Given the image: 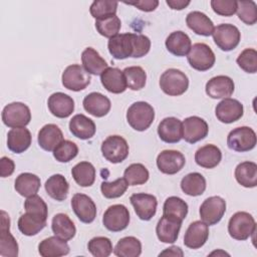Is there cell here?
I'll use <instances>...</instances> for the list:
<instances>
[{
    "label": "cell",
    "instance_id": "obj_27",
    "mask_svg": "<svg viewBox=\"0 0 257 257\" xmlns=\"http://www.w3.org/2000/svg\"><path fill=\"white\" fill-rule=\"evenodd\" d=\"M32 137L28 128L14 127L7 134V148L15 154H21L27 151L31 145Z\"/></svg>",
    "mask_w": 257,
    "mask_h": 257
},
{
    "label": "cell",
    "instance_id": "obj_32",
    "mask_svg": "<svg viewBox=\"0 0 257 257\" xmlns=\"http://www.w3.org/2000/svg\"><path fill=\"white\" fill-rule=\"evenodd\" d=\"M188 27L198 35L210 36L214 31L213 21L201 11H192L186 17Z\"/></svg>",
    "mask_w": 257,
    "mask_h": 257
},
{
    "label": "cell",
    "instance_id": "obj_29",
    "mask_svg": "<svg viewBox=\"0 0 257 257\" xmlns=\"http://www.w3.org/2000/svg\"><path fill=\"white\" fill-rule=\"evenodd\" d=\"M166 47L170 53L175 56H186L188 55L192 42L189 35L181 30L174 31L166 38Z\"/></svg>",
    "mask_w": 257,
    "mask_h": 257
},
{
    "label": "cell",
    "instance_id": "obj_3",
    "mask_svg": "<svg viewBox=\"0 0 257 257\" xmlns=\"http://www.w3.org/2000/svg\"><path fill=\"white\" fill-rule=\"evenodd\" d=\"M255 232V219L248 212H236L228 222V233L235 240H247L251 237V235H254Z\"/></svg>",
    "mask_w": 257,
    "mask_h": 257
},
{
    "label": "cell",
    "instance_id": "obj_54",
    "mask_svg": "<svg viewBox=\"0 0 257 257\" xmlns=\"http://www.w3.org/2000/svg\"><path fill=\"white\" fill-rule=\"evenodd\" d=\"M125 4L133 5L137 7L141 11L145 12H152L156 10V8L159 5L158 0H141V1H135V2H124Z\"/></svg>",
    "mask_w": 257,
    "mask_h": 257
},
{
    "label": "cell",
    "instance_id": "obj_50",
    "mask_svg": "<svg viewBox=\"0 0 257 257\" xmlns=\"http://www.w3.org/2000/svg\"><path fill=\"white\" fill-rule=\"evenodd\" d=\"M78 154V147L75 143L63 140L53 151V157L59 163H68Z\"/></svg>",
    "mask_w": 257,
    "mask_h": 257
},
{
    "label": "cell",
    "instance_id": "obj_31",
    "mask_svg": "<svg viewBox=\"0 0 257 257\" xmlns=\"http://www.w3.org/2000/svg\"><path fill=\"white\" fill-rule=\"evenodd\" d=\"M38 252L42 257H60L69 253V246L65 240L51 236L39 243Z\"/></svg>",
    "mask_w": 257,
    "mask_h": 257
},
{
    "label": "cell",
    "instance_id": "obj_7",
    "mask_svg": "<svg viewBox=\"0 0 257 257\" xmlns=\"http://www.w3.org/2000/svg\"><path fill=\"white\" fill-rule=\"evenodd\" d=\"M187 59L192 68L198 71H206L214 66L216 56L209 45L198 42L191 47Z\"/></svg>",
    "mask_w": 257,
    "mask_h": 257
},
{
    "label": "cell",
    "instance_id": "obj_17",
    "mask_svg": "<svg viewBox=\"0 0 257 257\" xmlns=\"http://www.w3.org/2000/svg\"><path fill=\"white\" fill-rule=\"evenodd\" d=\"M0 256L17 257L18 243L10 233V218L5 211H1V229H0Z\"/></svg>",
    "mask_w": 257,
    "mask_h": 257
},
{
    "label": "cell",
    "instance_id": "obj_5",
    "mask_svg": "<svg viewBox=\"0 0 257 257\" xmlns=\"http://www.w3.org/2000/svg\"><path fill=\"white\" fill-rule=\"evenodd\" d=\"M257 143L256 133L249 126H238L233 128L227 137V146L230 150L244 153L253 150Z\"/></svg>",
    "mask_w": 257,
    "mask_h": 257
},
{
    "label": "cell",
    "instance_id": "obj_35",
    "mask_svg": "<svg viewBox=\"0 0 257 257\" xmlns=\"http://www.w3.org/2000/svg\"><path fill=\"white\" fill-rule=\"evenodd\" d=\"M234 176L238 184L245 188L257 186V165L254 162H242L235 168Z\"/></svg>",
    "mask_w": 257,
    "mask_h": 257
},
{
    "label": "cell",
    "instance_id": "obj_46",
    "mask_svg": "<svg viewBox=\"0 0 257 257\" xmlns=\"http://www.w3.org/2000/svg\"><path fill=\"white\" fill-rule=\"evenodd\" d=\"M118 3L116 1L98 0L93 1L89 7V12L95 20L115 15Z\"/></svg>",
    "mask_w": 257,
    "mask_h": 257
},
{
    "label": "cell",
    "instance_id": "obj_43",
    "mask_svg": "<svg viewBox=\"0 0 257 257\" xmlns=\"http://www.w3.org/2000/svg\"><path fill=\"white\" fill-rule=\"evenodd\" d=\"M123 178L125 179L128 186L144 185L150 178L148 169L140 163L130 165L123 172Z\"/></svg>",
    "mask_w": 257,
    "mask_h": 257
},
{
    "label": "cell",
    "instance_id": "obj_34",
    "mask_svg": "<svg viewBox=\"0 0 257 257\" xmlns=\"http://www.w3.org/2000/svg\"><path fill=\"white\" fill-rule=\"evenodd\" d=\"M83 68L93 75H100L108 66L106 61L92 47H86L81 53Z\"/></svg>",
    "mask_w": 257,
    "mask_h": 257
},
{
    "label": "cell",
    "instance_id": "obj_23",
    "mask_svg": "<svg viewBox=\"0 0 257 257\" xmlns=\"http://www.w3.org/2000/svg\"><path fill=\"white\" fill-rule=\"evenodd\" d=\"M158 135L167 144L179 143L183 139L182 121L175 116L165 117L158 125Z\"/></svg>",
    "mask_w": 257,
    "mask_h": 257
},
{
    "label": "cell",
    "instance_id": "obj_24",
    "mask_svg": "<svg viewBox=\"0 0 257 257\" xmlns=\"http://www.w3.org/2000/svg\"><path fill=\"white\" fill-rule=\"evenodd\" d=\"M83 108L95 117H102L106 115L111 107L109 98L100 92L88 93L82 101Z\"/></svg>",
    "mask_w": 257,
    "mask_h": 257
},
{
    "label": "cell",
    "instance_id": "obj_25",
    "mask_svg": "<svg viewBox=\"0 0 257 257\" xmlns=\"http://www.w3.org/2000/svg\"><path fill=\"white\" fill-rule=\"evenodd\" d=\"M100 81L107 91L114 94L122 93L127 87L123 71L117 67H107L100 74Z\"/></svg>",
    "mask_w": 257,
    "mask_h": 257
},
{
    "label": "cell",
    "instance_id": "obj_2",
    "mask_svg": "<svg viewBox=\"0 0 257 257\" xmlns=\"http://www.w3.org/2000/svg\"><path fill=\"white\" fill-rule=\"evenodd\" d=\"M155 119L154 107L146 101H137L131 104L126 111L128 124L138 132L148 130Z\"/></svg>",
    "mask_w": 257,
    "mask_h": 257
},
{
    "label": "cell",
    "instance_id": "obj_6",
    "mask_svg": "<svg viewBox=\"0 0 257 257\" xmlns=\"http://www.w3.org/2000/svg\"><path fill=\"white\" fill-rule=\"evenodd\" d=\"M2 121L8 127H24L31 120L30 108L23 102L14 101L4 106Z\"/></svg>",
    "mask_w": 257,
    "mask_h": 257
},
{
    "label": "cell",
    "instance_id": "obj_30",
    "mask_svg": "<svg viewBox=\"0 0 257 257\" xmlns=\"http://www.w3.org/2000/svg\"><path fill=\"white\" fill-rule=\"evenodd\" d=\"M222 160L221 150L212 144L205 145L195 153V162L198 166L205 169H213L217 167Z\"/></svg>",
    "mask_w": 257,
    "mask_h": 257
},
{
    "label": "cell",
    "instance_id": "obj_57",
    "mask_svg": "<svg viewBox=\"0 0 257 257\" xmlns=\"http://www.w3.org/2000/svg\"><path fill=\"white\" fill-rule=\"evenodd\" d=\"M159 256H184V252L180 247L177 246H171L164 251H162Z\"/></svg>",
    "mask_w": 257,
    "mask_h": 257
},
{
    "label": "cell",
    "instance_id": "obj_11",
    "mask_svg": "<svg viewBox=\"0 0 257 257\" xmlns=\"http://www.w3.org/2000/svg\"><path fill=\"white\" fill-rule=\"evenodd\" d=\"M128 209L122 204L109 206L102 217L103 226L111 232H119L124 230L130 224Z\"/></svg>",
    "mask_w": 257,
    "mask_h": 257
},
{
    "label": "cell",
    "instance_id": "obj_47",
    "mask_svg": "<svg viewBox=\"0 0 257 257\" xmlns=\"http://www.w3.org/2000/svg\"><path fill=\"white\" fill-rule=\"evenodd\" d=\"M128 184L124 178H118L113 182L103 181L100 184V191L104 198L115 199L121 197L127 190Z\"/></svg>",
    "mask_w": 257,
    "mask_h": 257
},
{
    "label": "cell",
    "instance_id": "obj_38",
    "mask_svg": "<svg viewBox=\"0 0 257 257\" xmlns=\"http://www.w3.org/2000/svg\"><path fill=\"white\" fill-rule=\"evenodd\" d=\"M46 218L31 213H25L18 219L17 225L19 231L25 236H34L46 226Z\"/></svg>",
    "mask_w": 257,
    "mask_h": 257
},
{
    "label": "cell",
    "instance_id": "obj_14",
    "mask_svg": "<svg viewBox=\"0 0 257 257\" xmlns=\"http://www.w3.org/2000/svg\"><path fill=\"white\" fill-rule=\"evenodd\" d=\"M137 216L143 221H150L157 212L158 200L154 195L146 193L133 194L130 197Z\"/></svg>",
    "mask_w": 257,
    "mask_h": 257
},
{
    "label": "cell",
    "instance_id": "obj_41",
    "mask_svg": "<svg viewBox=\"0 0 257 257\" xmlns=\"http://www.w3.org/2000/svg\"><path fill=\"white\" fill-rule=\"evenodd\" d=\"M113 253L117 257H139L142 254V243L134 236H126L118 240Z\"/></svg>",
    "mask_w": 257,
    "mask_h": 257
},
{
    "label": "cell",
    "instance_id": "obj_22",
    "mask_svg": "<svg viewBox=\"0 0 257 257\" xmlns=\"http://www.w3.org/2000/svg\"><path fill=\"white\" fill-rule=\"evenodd\" d=\"M209 238V226L203 221L192 222L184 236V244L190 249H199Z\"/></svg>",
    "mask_w": 257,
    "mask_h": 257
},
{
    "label": "cell",
    "instance_id": "obj_42",
    "mask_svg": "<svg viewBox=\"0 0 257 257\" xmlns=\"http://www.w3.org/2000/svg\"><path fill=\"white\" fill-rule=\"evenodd\" d=\"M188 204L180 197L171 196L166 199L163 206V215L183 221L188 214Z\"/></svg>",
    "mask_w": 257,
    "mask_h": 257
},
{
    "label": "cell",
    "instance_id": "obj_55",
    "mask_svg": "<svg viewBox=\"0 0 257 257\" xmlns=\"http://www.w3.org/2000/svg\"><path fill=\"white\" fill-rule=\"evenodd\" d=\"M15 164L8 157H2L0 159V176L2 178H6L11 176L14 173Z\"/></svg>",
    "mask_w": 257,
    "mask_h": 257
},
{
    "label": "cell",
    "instance_id": "obj_4",
    "mask_svg": "<svg viewBox=\"0 0 257 257\" xmlns=\"http://www.w3.org/2000/svg\"><path fill=\"white\" fill-rule=\"evenodd\" d=\"M160 87L170 96H179L185 93L189 87L188 76L180 69L169 68L160 77Z\"/></svg>",
    "mask_w": 257,
    "mask_h": 257
},
{
    "label": "cell",
    "instance_id": "obj_39",
    "mask_svg": "<svg viewBox=\"0 0 257 257\" xmlns=\"http://www.w3.org/2000/svg\"><path fill=\"white\" fill-rule=\"evenodd\" d=\"M180 186L182 191L186 195L197 197V196H201L205 192L207 184H206V179L202 174L194 172L186 175L182 179Z\"/></svg>",
    "mask_w": 257,
    "mask_h": 257
},
{
    "label": "cell",
    "instance_id": "obj_26",
    "mask_svg": "<svg viewBox=\"0 0 257 257\" xmlns=\"http://www.w3.org/2000/svg\"><path fill=\"white\" fill-rule=\"evenodd\" d=\"M63 141V134L59 126L54 123L43 125L38 132L37 142L39 147L47 152H53L54 149Z\"/></svg>",
    "mask_w": 257,
    "mask_h": 257
},
{
    "label": "cell",
    "instance_id": "obj_44",
    "mask_svg": "<svg viewBox=\"0 0 257 257\" xmlns=\"http://www.w3.org/2000/svg\"><path fill=\"white\" fill-rule=\"evenodd\" d=\"M126 85L132 90H141L147 82V73L141 66H128L123 70Z\"/></svg>",
    "mask_w": 257,
    "mask_h": 257
},
{
    "label": "cell",
    "instance_id": "obj_1",
    "mask_svg": "<svg viewBox=\"0 0 257 257\" xmlns=\"http://www.w3.org/2000/svg\"><path fill=\"white\" fill-rule=\"evenodd\" d=\"M107 48L110 55L115 59L140 58L149 53L151 40L143 34L122 33L109 38Z\"/></svg>",
    "mask_w": 257,
    "mask_h": 257
},
{
    "label": "cell",
    "instance_id": "obj_16",
    "mask_svg": "<svg viewBox=\"0 0 257 257\" xmlns=\"http://www.w3.org/2000/svg\"><path fill=\"white\" fill-rule=\"evenodd\" d=\"M71 207L80 222L89 224L94 221L96 206L89 196L81 193L74 194L71 199Z\"/></svg>",
    "mask_w": 257,
    "mask_h": 257
},
{
    "label": "cell",
    "instance_id": "obj_52",
    "mask_svg": "<svg viewBox=\"0 0 257 257\" xmlns=\"http://www.w3.org/2000/svg\"><path fill=\"white\" fill-rule=\"evenodd\" d=\"M24 209L27 213L38 215L47 219V216H48L47 205L43 201V199L36 194L30 197H27V199L24 202Z\"/></svg>",
    "mask_w": 257,
    "mask_h": 257
},
{
    "label": "cell",
    "instance_id": "obj_10",
    "mask_svg": "<svg viewBox=\"0 0 257 257\" xmlns=\"http://www.w3.org/2000/svg\"><path fill=\"white\" fill-rule=\"evenodd\" d=\"M90 74L79 64L68 65L62 72V85L72 91H80L90 83Z\"/></svg>",
    "mask_w": 257,
    "mask_h": 257
},
{
    "label": "cell",
    "instance_id": "obj_49",
    "mask_svg": "<svg viewBox=\"0 0 257 257\" xmlns=\"http://www.w3.org/2000/svg\"><path fill=\"white\" fill-rule=\"evenodd\" d=\"M238 18L247 25H254L257 22V5L252 0L237 1Z\"/></svg>",
    "mask_w": 257,
    "mask_h": 257
},
{
    "label": "cell",
    "instance_id": "obj_8",
    "mask_svg": "<svg viewBox=\"0 0 257 257\" xmlns=\"http://www.w3.org/2000/svg\"><path fill=\"white\" fill-rule=\"evenodd\" d=\"M100 150L103 158L112 164H118L124 161L130 152L125 139L117 135L107 137L102 142Z\"/></svg>",
    "mask_w": 257,
    "mask_h": 257
},
{
    "label": "cell",
    "instance_id": "obj_48",
    "mask_svg": "<svg viewBox=\"0 0 257 257\" xmlns=\"http://www.w3.org/2000/svg\"><path fill=\"white\" fill-rule=\"evenodd\" d=\"M87 249L94 257H107L112 252V243L109 238L97 236L88 241Z\"/></svg>",
    "mask_w": 257,
    "mask_h": 257
},
{
    "label": "cell",
    "instance_id": "obj_53",
    "mask_svg": "<svg viewBox=\"0 0 257 257\" xmlns=\"http://www.w3.org/2000/svg\"><path fill=\"white\" fill-rule=\"evenodd\" d=\"M210 4L213 11L221 16H232L237 10V1L233 0H212Z\"/></svg>",
    "mask_w": 257,
    "mask_h": 257
},
{
    "label": "cell",
    "instance_id": "obj_37",
    "mask_svg": "<svg viewBox=\"0 0 257 257\" xmlns=\"http://www.w3.org/2000/svg\"><path fill=\"white\" fill-rule=\"evenodd\" d=\"M40 185L41 181L37 175L32 173H22L16 178L14 188L20 196L27 198L37 194Z\"/></svg>",
    "mask_w": 257,
    "mask_h": 257
},
{
    "label": "cell",
    "instance_id": "obj_21",
    "mask_svg": "<svg viewBox=\"0 0 257 257\" xmlns=\"http://www.w3.org/2000/svg\"><path fill=\"white\" fill-rule=\"evenodd\" d=\"M47 106L54 116L66 118L71 115L74 110V100L68 94L58 91L48 97Z\"/></svg>",
    "mask_w": 257,
    "mask_h": 257
},
{
    "label": "cell",
    "instance_id": "obj_51",
    "mask_svg": "<svg viewBox=\"0 0 257 257\" xmlns=\"http://www.w3.org/2000/svg\"><path fill=\"white\" fill-rule=\"evenodd\" d=\"M239 67L247 73H256L257 71V51L254 48L244 49L236 59Z\"/></svg>",
    "mask_w": 257,
    "mask_h": 257
},
{
    "label": "cell",
    "instance_id": "obj_33",
    "mask_svg": "<svg viewBox=\"0 0 257 257\" xmlns=\"http://www.w3.org/2000/svg\"><path fill=\"white\" fill-rule=\"evenodd\" d=\"M44 188L50 198L55 201L61 202L67 198L69 184L63 175L54 174L46 180Z\"/></svg>",
    "mask_w": 257,
    "mask_h": 257
},
{
    "label": "cell",
    "instance_id": "obj_18",
    "mask_svg": "<svg viewBox=\"0 0 257 257\" xmlns=\"http://www.w3.org/2000/svg\"><path fill=\"white\" fill-rule=\"evenodd\" d=\"M244 113L243 104L235 98L222 99L215 108V114L219 121L223 123H232L239 120Z\"/></svg>",
    "mask_w": 257,
    "mask_h": 257
},
{
    "label": "cell",
    "instance_id": "obj_56",
    "mask_svg": "<svg viewBox=\"0 0 257 257\" xmlns=\"http://www.w3.org/2000/svg\"><path fill=\"white\" fill-rule=\"evenodd\" d=\"M167 5L173 9V10H183L188 5H190L191 1H185V0H167Z\"/></svg>",
    "mask_w": 257,
    "mask_h": 257
},
{
    "label": "cell",
    "instance_id": "obj_45",
    "mask_svg": "<svg viewBox=\"0 0 257 257\" xmlns=\"http://www.w3.org/2000/svg\"><path fill=\"white\" fill-rule=\"evenodd\" d=\"M121 27L120 19L116 15L95 20L96 31L106 38H111L118 34Z\"/></svg>",
    "mask_w": 257,
    "mask_h": 257
},
{
    "label": "cell",
    "instance_id": "obj_40",
    "mask_svg": "<svg viewBox=\"0 0 257 257\" xmlns=\"http://www.w3.org/2000/svg\"><path fill=\"white\" fill-rule=\"evenodd\" d=\"M71 175L75 183L80 187H90L95 181V169L89 162L77 163L71 169Z\"/></svg>",
    "mask_w": 257,
    "mask_h": 257
},
{
    "label": "cell",
    "instance_id": "obj_19",
    "mask_svg": "<svg viewBox=\"0 0 257 257\" xmlns=\"http://www.w3.org/2000/svg\"><path fill=\"white\" fill-rule=\"evenodd\" d=\"M235 84L231 77L227 75H217L206 83L205 90L208 96L214 99L228 98L234 92Z\"/></svg>",
    "mask_w": 257,
    "mask_h": 257
},
{
    "label": "cell",
    "instance_id": "obj_12",
    "mask_svg": "<svg viewBox=\"0 0 257 257\" xmlns=\"http://www.w3.org/2000/svg\"><path fill=\"white\" fill-rule=\"evenodd\" d=\"M226 212V201L220 196L207 198L200 206V217L208 226L216 225L221 221Z\"/></svg>",
    "mask_w": 257,
    "mask_h": 257
},
{
    "label": "cell",
    "instance_id": "obj_13",
    "mask_svg": "<svg viewBox=\"0 0 257 257\" xmlns=\"http://www.w3.org/2000/svg\"><path fill=\"white\" fill-rule=\"evenodd\" d=\"M183 139L189 144H195L205 139L209 133V125L207 121L197 115H192L184 119Z\"/></svg>",
    "mask_w": 257,
    "mask_h": 257
},
{
    "label": "cell",
    "instance_id": "obj_20",
    "mask_svg": "<svg viewBox=\"0 0 257 257\" xmlns=\"http://www.w3.org/2000/svg\"><path fill=\"white\" fill-rule=\"evenodd\" d=\"M181 220L163 215L156 226V233L158 239L163 243H174L179 237L182 227Z\"/></svg>",
    "mask_w": 257,
    "mask_h": 257
},
{
    "label": "cell",
    "instance_id": "obj_9",
    "mask_svg": "<svg viewBox=\"0 0 257 257\" xmlns=\"http://www.w3.org/2000/svg\"><path fill=\"white\" fill-rule=\"evenodd\" d=\"M214 42L223 51H231L236 48L241 40L239 29L229 23H223L214 28L212 33Z\"/></svg>",
    "mask_w": 257,
    "mask_h": 257
},
{
    "label": "cell",
    "instance_id": "obj_36",
    "mask_svg": "<svg viewBox=\"0 0 257 257\" xmlns=\"http://www.w3.org/2000/svg\"><path fill=\"white\" fill-rule=\"evenodd\" d=\"M51 229L55 236L65 241L71 240L76 233L74 223L64 213H58L53 216L51 221Z\"/></svg>",
    "mask_w": 257,
    "mask_h": 257
},
{
    "label": "cell",
    "instance_id": "obj_15",
    "mask_svg": "<svg viewBox=\"0 0 257 257\" xmlns=\"http://www.w3.org/2000/svg\"><path fill=\"white\" fill-rule=\"evenodd\" d=\"M158 169L166 175H175L180 172L185 164V156L176 150H165L162 151L157 157Z\"/></svg>",
    "mask_w": 257,
    "mask_h": 257
},
{
    "label": "cell",
    "instance_id": "obj_28",
    "mask_svg": "<svg viewBox=\"0 0 257 257\" xmlns=\"http://www.w3.org/2000/svg\"><path fill=\"white\" fill-rule=\"evenodd\" d=\"M69 131L77 139L89 140L94 136L96 126L91 118L78 113L73 115L69 120Z\"/></svg>",
    "mask_w": 257,
    "mask_h": 257
}]
</instances>
